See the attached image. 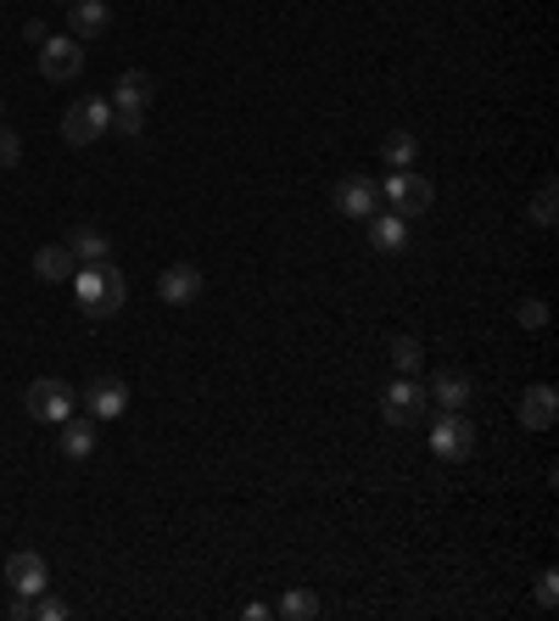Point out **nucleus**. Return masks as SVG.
<instances>
[{"instance_id":"nucleus-1","label":"nucleus","mask_w":559,"mask_h":621,"mask_svg":"<svg viewBox=\"0 0 559 621\" xmlns=\"http://www.w3.org/2000/svg\"><path fill=\"white\" fill-rule=\"evenodd\" d=\"M74 291H79V308L90 320H112L123 308V297H130V280H123V269H112V258H107V264H79Z\"/></svg>"},{"instance_id":"nucleus-2","label":"nucleus","mask_w":559,"mask_h":621,"mask_svg":"<svg viewBox=\"0 0 559 621\" xmlns=\"http://www.w3.org/2000/svg\"><path fill=\"white\" fill-rule=\"evenodd\" d=\"M476 443H481V437H476V420H470L465 409H443L437 425H431V448H437V459H448V465L470 459Z\"/></svg>"},{"instance_id":"nucleus-3","label":"nucleus","mask_w":559,"mask_h":621,"mask_svg":"<svg viewBox=\"0 0 559 621\" xmlns=\"http://www.w3.org/2000/svg\"><path fill=\"white\" fill-rule=\"evenodd\" d=\"M381 414H387V425H420V420L431 414V387H425L420 376L392 381L387 398H381Z\"/></svg>"},{"instance_id":"nucleus-4","label":"nucleus","mask_w":559,"mask_h":621,"mask_svg":"<svg viewBox=\"0 0 559 621\" xmlns=\"http://www.w3.org/2000/svg\"><path fill=\"white\" fill-rule=\"evenodd\" d=\"M107 130H112V101H101V96H85V101H74L68 112H62V135H68L74 146H90Z\"/></svg>"},{"instance_id":"nucleus-5","label":"nucleus","mask_w":559,"mask_h":621,"mask_svg":"<svg viewBox=\"0 0 559 621\" xmlns=\"http://www.w3.org/2000/svg\"><path fill=\"white\" fill-rule=\"evenodd\" d=\"M40 74H45L51 85H74V79L85 74V40L51 34V40L40 45Z\"/></svg>"},{"instance_id":"nucleus-6","label":"nucleus","mask_w":559,"mask_h":621,"mask_svg":"<svg viewBox=\"0 0 559 621\" xmlns=\"http://www.w3.org/2000/svg\"><path fill=\"white\" fill-rule=\"evenodd\" d=\"M381 202H392L398 219H414V213L431 208V179H420L414 168H392V174L381 179Z\"/></svg>"},{"instance_id":"nucleus-7","label":"nucleus","mask_w":559,"mask_h":621,"mask_svg":"<svg viewBox=\"0 0 559 621\" xmlns=\"http://www.w3.org/2000/svg\"><path fill=\"white\" fill-rule=\"evenodd\" d=\"M23 403H29V414H34V420H51V425H62V420H68V414L79 409V392H74L68 381L45 376V381H34V387H29V398H23Z\"/></svg>"},{"instance_id":"nucleus-8","label":"nucleus","mask_w":559,"mask_h":621,"mask_svg":"<svg viewBox=\"0 0 559 621\" xmlns=\"http://www.w3.org/2000/svg\"><path fill=\"white\" fill-rule=\"evenodd\" d=\"M336 213H347V219H376L381 213V179H369V174H347L342 185H336Z\"/></svg>"},{"instance_id":"nucleus-9","label":"nucleus","mask_w":559,"mask_h":621,"mask_svg":"<svg viewBox=\"0 0 559 621\" xmlns=\"http://www.w3.org/2000/svg\"><path fill=\"white\" fill-rule=\"evenodd\" d=\"M157 297H163L168 308H191V302L202 297V269H197V264H168V269L157 275Z\"/></svg>"},{"instance_id":"nucleus-10","label":"nucleus","mask_w":559,"mask_h":621,"mask_svg":"<svg viewBox=\"0 0 559 621\" xmlns=\"http://www.w3.org/2000/svg\"><path fill=\"white\" fill-rule=\"evenodd\" d=\"M7 583H12L18 594H29V599H34V594H45V588H51V566L40 561L34 548H18L12 561H7Z\"/></svg>"},{"instance_id":"nucleus-11","label":"nucleus","mask_w":559,"mask_h":621,"mask_svg":"<svg viewBox=\"0 0 559 621\" xmlns=\"http://www.w3.org/2000/svg\"><path fill=\"white\" fill-rule=\"evenodd\" d=\"M112 29V7L107 0H68V34L74 40H101Z\"/></svg>"},{"instance_id":"nucleus-12","label":"nucleus","mask_w":559,"mask_h":621,"mask_svg":"<svg viewBox=\"0 0 559 621\" xmlns=\"http://www.w3.org/2000/svg\"><path fill=\"white\" fill-rule=\"evenodd\" d=\"M85 409H90V420H118L123 409H130V387H123L118 376H101V381L85 392Z\"/></svg>"},{"instance_id":"nucleus-13","label":"nucleus","mask_w":559,"mask_h":621,"mask_svg":"<svg viewBox=\"0 0 559 621\" xmlns=\"http://www.w3.org/2000/svg\"><path fill=\"white\" fill-rule=\"evenodd\" d=\"M152 101H157V85H152V74H141V68L118 74V85H112V107H123V112H146Z\"/></svg>"},{"instance_id":"nucleus-14","label":"nucleus","mask_w":559,"mask_h":621,"mask_svg":"<svg viewBox=\"0 0 559 621\" xmlns=\"http://www.w3.org/2000/svg\"><path fill=\"white\" fill-rule=\"evenodd\" d=\"M559 420V392L554 387H526L521 392V425L526 431H548Z\"/></svg>"},{"instance_id":"nucleus-15","label":"nucleus","mask_w":559,"mask_h":621,"mask_svg":"<svg viewBox=\"0 0 559 621\" xmlns=\"http://www.w3.org/2000/svg\"><path fill=\"white\" fill-rule=\"evenodd\" d=\"M68 253H74L79 264H107V258H112V241H107V230H96V224H74V230H68Z\"/></svg>"},{"instance_id":"nucleus-16","label":"nucleus","mask_w":559,"mask_h":621,"mask_svg":"<svg viewBox=\"0 0 559 621\" xmlns=\"http://www.w3.org/2000/svg\"><path fill=\"white\" fill-rule=\"evenodd\" d=\"M74 269H79V258L68 253V241H62V246H40V253H34V275L51 280V286L74 280Z\"/></svg>"},{"instance_id":"nucleus-17","label":"nucleus","mask_w":559,"mask_h":621,"mask_svg":"<svg viewBox=\"0 0 559 621\" xmlns=\"http://www.w3.org/2000/svg\"><path fill=\"white\" fill-rule=\"evenodd\" d=\"M364 224H369V246H376V253H403V246H409V224L398 213H376Z\"/></svg>"},{"instance_id":"nucleus-18","label":"nucleus","mask_w":559,"mask_h":621,"mask_svg":"<svg viewBox=\"0 0 559 621\" xmlns=\"http://www.w3.org/2000/svg\"><path fill=\"white\" fill-rule=\"evenodd\" d=\"M431 387V403H443V409H465L470 403V376L465 369H443L437 381H425Z\"/></svg>"},{"instance_id":"nucleus-19","label":"nucleus","mask_w":559,"mask_h":621,"mask_svg":"<svg viewBox=\"0 0 559 621\" xmlns=\"http://www.w3.org/2000/svg\"><path fill=\"white\" fill-rule=\"evenodd\" d=\"M62 454H68V459H90L96 454V425L90 420H62Z\"/></svg>"},{"instance_id":"nucleus-20","label":"nucleus","mask_w":559,"mask_h":621,"mask_svg":"<svg viewBox=\"0 0 559 621\" xmlns=\"http://www.w3.org/2000/svg\"><path fill=\"white\" fill-rule=\"evenodd\" d=\"M381 157H387V168H414V157H420V135L392 130V135H387V146H381Z\"/></svg>"},{"instance_id":"nucleus-21","label":"nucleus","mask_w":559,"mask_h":621,"mask_svg":"<svg viewBox=\"0 0 559 621\" xmlns=\"http://www.w3.org/2000/svg\"><path fill=\"white\" fill-rule=\"evenodd\" d=\"M392 369H398V376H420V369H425V347L414 336H392Z\"/></svg>"},{"instance_id":"nucleus-22","label":"nucleus","mask_w":559,"mask_h":621,"mask_svg":"<svg viewBox=\"0 0 559 621\" xmlns=\"http://www.w3.org/2000/svg\"><path fill=\"white\" fill-rule=\"evenodd\" d=\"M275 616L280 621H302V616H320V599L314 594H308V588H291L280 605H275Z\"/></svg>"},{"instance_id":"nucleus-23","label":"nucleus","mask_w":559,"mask_h":621,"mask_svg":"<svg viewBox=\"0 0 559 621\" xmlns=\"http://www.w3.org/2000/svg\"><path fill=\"white\" fill-rule=\"evenodd\" d=\"M68 616H74V605L62 599V594H51V588L34 594V621H68Z\"/></svg>"},{"instance_id":"nucleus-24","label":"nucleus","mask_w":559,"mask_h":621,"mask_svg":"<svg viewBox=\"0 0 559 621\" xmlns=\"http://www.w3.org/2000/svg\"><path fill=\"white\" fill-rule=\"evenodd\" d=\"M554 208H559V197H554V185H537V197H532V224L537 230H554Z\"/></svg>"},{"instance_id":"nucleus-25","label":"nucleus","mask_w":559,"mask_h":621,"mask_svg":"<svg viewBox=\"0 0 559 621\" xmlns=\"http://www.w3.org/2000/svg\"><path fill=\"white\" fill-rule=\"evenodd\" d=\"M515 320H521L526 331H543V325H548V302H543V297H526V302L515 308Z\"/></svg>"},{"instance_id":"nucleus-26","label":"nucleus","mask_w":559,"mask_h":621,"mask_svg":"<svg viewBox=\"0 0 559 621\" xmlns=\"http://www.w3.org/2000/svg\"><path fill=\"white\" fill-rule=\"evenodd\" d=\"M18 163H23V141H18V130L0 123V168H18Z\"/></svg>"},{"instance_id":"nucleus-27","label":"nucleus","mask_w":559,"mask_h":621,"mask_svg":"<svg viewBox=\"0 0 559 621\" xmlns=\"http://www.w3.org/2000/svg\"><path fill=\"white\" fill-rule=\"evenodd\" d=\"M554 599H559V572H543V577H537V605L554 610Z\"/></svg>"},{"instance_id":"nucleus-28","label":"nucleus","mask_w":559,"mask_h":621,"mask_svg":"<svg viewBox=\"0 0 559 621\" xmlns=\"http://www.w3.org/2000/svg\"><path fill=\"white\" fill-rule=\"evenodd\" d=\"M23 40H29V45H45V40H51V29H45V23H29V29H23Z\"/></svg>"},{"instance_id":"nucleus-29","label":"nucleus","mask_w":559,"mask_h":621,"mask_svg":"<svg viewBox=\"0 0 559 621\" xmlns=\"http://www.w3.org/2000/svg\"><path fill=\"white\" fill-rule=\"evenodd\" d=\"M56 7H68V0H56Z\"/></svg>"},{"instance_id":"nucleus-30","label":"nucleus","mask_w":559,"mask_h":621,"mask_svg":"<svg viewBox=\"0 0 559 621\" xmlns=\"http://www.w3.org/2000/svg\"><path fill=\"white\" fill-rule=\"evenodd\" d=\"M0 112H7V107H0Z\"/></svg>"}]
</instances>
